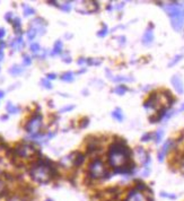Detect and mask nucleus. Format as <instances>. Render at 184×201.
<instances>
[{"mask_svg":"<svg viewBox=\"0 0 184 201\" xmlns=\"http://www.w3.org/2000/svg\"><path fill=\"white\" fill-rule=\"evenodd\" d=\"M110 164L115 168L116 173H128L132 169V166L128 165L130 161V152L124 145L117 142L111 146L108 153Z\"/></svg>","mask_w":184,"mask_h":201,"instance_id":"nucleus-1","label":"nucleus"},{"mask_svg":"<svg viewBox=\"0 0 184 201\" xmlns=\"http://www.w3.org/2000/svg\"><path fill=\"white\" fill-rule=\"evenodd\" d=\"M167 15L171 16V24L175 31H181L184 25V8L180 5H168L165 7Z\"/></svg>","mask_w":184,"mask_h":201,"instance_id":"nucleus-2","label":"nucleus"},{"mask_svg":"<svg viewBox=\"0 0 184 201\" xmlns=\"http://www.w3.org/2000/svg\"><path fill=\"white\" fill-rule=\"evenodd\" d=\"M31 175L38 183H46L51 178V169L46 165H37L31 171Z\"/></svg>","mask_w":184,"mask_h":201,"instance_id":"nucleus-3","label":"nucleus"},{"mask_svg":"<svg viewBox=\"0 0 184 201\" xmlns=\"http://www.w3.org/2000/svg\"><path fill=\"white\" fill-rule=\"evenodd\" d=\"M89 174H91L92 178H103L104 175L106 174V169L104 167V164L100 159L93 162L91 164V166H89Z\"/></svg>","mask_w":184,"mask_h":201,"instance_id":"nucleus-4","label":"nucleus"},{"mask_svg":"<svg viewBox=\"0 0 184 201\" xmlns=\"http://www.w3.org/2000/svg\"><path fill=\"white\" fill-rule=\"evenodd\" d=\"M41 124H42V117L41 115H36L28 122V124L26 126V130L28 131L30 133H32V134H35V133L38 132L40 128H41Z\"/></svg>","mask_w":184,"mask_h":201,"instance_id":"nucleus-5","label":"nucleus"},{"mask_svg":"<svg viewBox=\"0 0 184 201\" xmlns=\"http://www.w3.org/2000/svg\"><path fill=\"white\" fill-rule=\"evenodd\" d=\"M16 153L19 155L21 157H30L31 155H33L35 153V149H34V147H32V146L25 145V146L18 147V148L16 149Z\"/></svg>","mask_w":184,"mask_h":201,"instance_id":"nucleus-6","label":"nucleus"},{"mask_svg":"<svg viewBox=\"0 0 184 201\" xmlns=\"http://www.w3.org/2000/svg\"><path fill=\"white\" fill-rule=\"evenodd\" d=\"M127 201H147V198H146V196L141 191L133 190V191H131L129 193Z\"/></svg>","mask_w":184,"mask_h":201,"instance_id":"nucleus-7","label":"nucleus"},{"mask_svg":"<svg viewBox=\"0 0 184 201\" xmlns=\"http://www.w3.org/2000/svg\"><path fill=\"white\" fill-rule=\"evenodd\" d=\"M172 84L173 86H174V88L176 89V92L179 93V94H183L184 92V86H183V83H182V79L176 75V76H174L172 78Z\"/></svg>","mask_w":184,"mask_h":201,"instance_id":"nucleus-8","label":"nucleus"},{"mask_svg":"<svg viewBox=\"0 0 184 201\" xmlns=\"http://www.w3.org/2000/svg\"><path fill=\"white\" fill-rule=\"evenodd\" d=\"M152 40H154V34H152V31L151 29H147L146 32H145V35L142 37V42L145 43V44H149L152 42Z\"/></svg>","mask_w":184,"mask_h":201,"instance_id":"nucleus-9","label":"nucleus"},{"mask_svg":"<svg viewBox=\"0 0 184 201\" xmlns=\"http://www.w3.org/2000/svg\"><path fill=\"white\" fill-rule=\"evenodd\" d=\"M171 143H172V141H171V140H168V141L165 142V145L163 146L161 150L159 152V154H158V159H159V162H161V161H163V158H164V156H165V154H166V152L168 150V147L171 146Z\"/></svg>","mask_w":184,"mask_h":201,"instance_id":"nucleus-10","label":"nucleus"},{"mask_svg":"<svg viewBox=\"0 0 184 201\" xmlns=\"http://www.w3.org/2000/svg\"><path fill=\"white\" fill-rule=\"evenodd\" d=\"M112 117L114 119H116L117 121H122L123 120V114H122V112H121V110H115L113 111V113H112Z\"/></svg>","mask_w":184,"mask_h":201,"instance_id":"nucleus-11","label":"nucleus"},{"mask_svg":"<svg viewBox=\"0 0 184 201\" xmlns=\"http://www.w3.org/2000/svg\"><path fill=\"white\" fill-rule=\"evenodd\" d=\"M114 92L116 93V94H119V95H123L126 92H127V87H126V86H123V85H120V86H117V87L115 88Z\"/></svg>","mask_w":184,"mask_h":201,"instance_id":"nucleus-12","label":"nucleus"},{"mask_svg":"<svg viewBox=\"0 0 184 201\" xmlns=\"http://www.w3.org/2000/svg\"><path fill=\"white\" fill-rule=\"evenodd\" d=\"M61 79H62V80H66V82H71V80L73 79L72 73H71V72H67V73H65V75L61 77Z\"/></svg>","mask_w":184,"mask_h":201,"instance_id":"nucleus-13","label":"nucleus"},{"mask_svg":"<svg viewBox=\"0 0 184 201\" xmlns=\"http://www.w3.org/2000/svg\"><path fill=\"white\" fill-rule=\"evenodd\" d=\"M61 47H62V43H61L60 41H58L57 43H56V45H54L53 54H54V53H59V52H61Z\"/></svg>","mask_w":184,"mask_h":201,"instance_id":"nucleus-14","label":"nucleus"},{"mask_svg":"<svg viewBox=\"0 0 184 201\" xmlns=\"http://www.w3.org/2000/svg\"><path fill=\"white\" fill-rule=\"evenodd\" d=\"M82 161H84V157L81 156V155H77V157L75 158V161H73V164L75 165H79L82 163Z\"/></svg>","mask_w":184,"mask_h":201,"instance_id":"nucleus-15","label":"nucleus"},{"mask_svg":"<svg viewBox=\"0 0 184 201\" xmlns=\"http://www.w3.org/2000/svg\"><path fill=\"white\" fill-rule=\"evenodd\" d=\"M7 110L10 112V113H16L17 111H18V108L15 106H12V103H8V105H7Z\"/></svg>","mask_w":184,"mask_h":201,"instance_id":"nucleus-16","label":"nucleus"},{"mask_svg":"<svg viewBox=\"0 0 184 201\" xmlns=\"http://www.w3.org/2000/svg\"><path fill=\"white\" fill-rule=\"evenodd\" d=\"M163 130H159L157 133H156V142H159L161 140V137H163Z\"/></svg>","mask_w":184,"mask_h":201,"instance_id":"nucleus-17","label":"nucleus"},{"mask_svg":"<svg viewBox=\"0 0 184 201\" xmlns=\"http://www.w3.org/2000/svg\"><path fill=\"white\" fill-rule=\"evenodd\" d=\"M106 33H107V27L105 26L103 29H102V32H98V33H97V35H98V36H104V35H106Z\"/></svg>","mask_w":184,"mask_h":201,"instance_id":"nucleus-18","label":"nucleus"},{"mask_svg":"<svg viewBox=\"0 0 184 201\" xmlns=\"http://www.w3.org/2000/svg\"><path fill=\"white\" fill-rule=\"evenodd\" d=\"M38 49H40V45H38V44H32V45H31V50H32L33 52H37Z\"/></svg>","mask_w":184,"mask_h":201,"instance_id":"nucleus-19","label":"nucleus"},{"mask_svg":"<svg viewBox=\"0 0 184 201\" xmlns=\"http://www.w3.org/2000/svg\"><path fill=\"white\" fill-rule=\"evenodd\" d=\"M35 34H36L35 29H31V31L28 32V38H30V40H32V38H33V37L35 36Z\"/></svg>","mask_w":184,"mask_h":201,"instance_id":"nucleus-20","label":"nucleus"},{"mask_svg":"<svg viewBox=\"0 0 184 201\" xmlns=\"http://www.w3.org/2000/svg\"><path fill=\"white\" fill-rule=\"evenodd\" d=\"M181 58H182V56H177V57H176V58H175V59L173 60L172 62H171V63H170V67H171V66H173V64H175V63H176V62H177V61H179V60L181 59Z\"/></svg>","mask_w":184,"mask_h":201,"instance_id":"nucleus-21","label":"nucleus"},{"mask_svg":"<svg viewBox=\"0 0 184 201\" xmlns=\"http://www.w3.org/2000/svg\"><path fill=\"white\" fill-rule=\"evenodd\" d=\"M161 197H166V198H171V199H175V198H176L175 196H172V194H166L165 192H161Z\"/></svg>","mask_w":184,"mask_h":201,"instance_id":"nucleus-22","label":"nucleus"},{"mask_svg":"<svg viewBox=\"0 0 184 201\" xmlns=\"http://www.w3.org/2000/svg\"><path fill=\"white\" fill-rule=\"evenodd\" d=\"M3 191H5V183L0 180V194H1Z\"/></svg>","mask_w":184,"mask_h":201,"instance_id":"nucleus-23","label":"nucleus"},{"mask_svg":"<svg viewBox=\"0 0 184 201\" xmlns=\"http://www.w3.org/2000/svg\"><path fill=\"white\" fill-rule=\"evenodd\" d=\"M42 84H44V86H45L46 88H51L52 87V85H50V83L46 82V80H42Z\"/></svg>","mask_w":184,"mask_h":201,"instance_id":"nucleus-24","label":"nucleus"},{"mask_svg":"<svg viewBox=\"0 0 184 201\" xmlns=\"http://www.w3.org/2000/svg\"><path fill=\"white\" fill-rule=\"evenodd\" d=\"M24 63H25V64H30V63H31V59H30L28 57H25V58H24Z\"/></svg>","mask_w":184,"mask_h":201,"instance_id":"nucleus-25","label":"nucleus"},{"mask_svg":"<svg viewBox=\"0 0 184 201\" xmlns=\"http://www.w3.org/2000/svg\"><path fill=\"white\" fill-rule=\"evenodd\" d=\"M47 78H49V79H54V78H56V75H54V73H49V75H47Z\"/></svg>","mask_w":184,"mask_h":201,"instance_id":"nucleus-26","label":"nucleus"},{"mask_svg":"<svg viewBox=\"0 0 184 201\" xmlns=\"http://www.w3.org/2000/svg\"><path fill=\"white\" fill-rule=\"evenodd\" d=\"M3 35H5V29L3 28H0V38L3 37Z\"/></svg>","mask_w":184,"mask_h":201,"instance_id":"nucleus-27","label":"nucleus"},{"mask_svg":"<svg viewBox=\"0 0 184 201\" xmlns=\"http://www.w3.org/2000/svg\"><path fill=\"white\" fill-rule=\"evenodd\" d=\"M72 107H73V106H67V107H66V108H63V110H62L61 112H65V111H68V110H71Z\"/></svg>","mask_w":184,"mask_h":201,"instance_id":"nucleus-28","label":"nucleus"},{"mask_svg":"<svg viewBox=\"0 0 184 201\" xmlns=\"http://www.w3.org/2000/svg\"><path fill=\"white\" fill-rule=\"evenodd\" d=\"M2 58H3V52H2V50L0 49V60L2 59Z\"/></svg>","mask_w":184,"mask_h":201,"instance_id":"nucleus-29","label":"nucleus"},{"mask_svg":"<svg viewBox=\"0 0 184 201\" xmlns=\"http://www.w3.org/2000/svg\"><path fill=\"white\" fill-rule=\"evenodd\" d=\"M3 97V92H0V98Z\"/></svg>","mask_w":184,"mask_h":201,"instance_id":"nucleus-30","label":"nucleus"},{"mask_svg":"<svg viewBox=\"0 0 184 201\" xmlns=\"http://www.w3.org/2000/svg\"><path fill=\"white\" fill-rule=\"evenodd\" d=\"M183 110H184V104H183V105H182V107L180 108V111H183Z\"/></svg>","mask_w":184,"mask_h":201,"instance_id":"nucleus-31","label":"nucleus"},{"mask_svg":"<svg viewBox=\"0 0 184 201\" xmlns=\"http://www.w3.org/2000/svg\"><path fill=\"white\" fill-rule=\"evenodd\" d=\"M12 201H18V200H15V199H14V200H12Z\"/></svg>","mask_w":184,"mask_h":201,"instance_id":"nucleus-32","label":"nucleus"},{"mask_svg":"<svg viewBox=\"0 0 184 201\" xmlns=\"http://www.w3.org/2000/svg\"><path fill=\"white\" fill-rule=\"evenodd\" d=\"M46 201H52V200H46Z\"/></svg>","mask_w":184,"mask_h":201,"instance_id":"nucleus-33","label":"nucleus"}]
</instances>
